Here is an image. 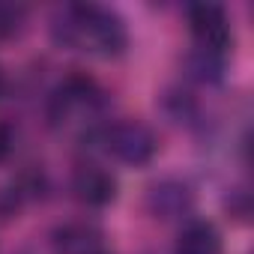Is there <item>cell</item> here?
Wrapping results in <instances>:
<instances>
[{"mask_svg": "<svg viewBox=\"0 0 254 254\" xmlns=\"http://www.w3.org/2000/svg\"><path fill=\"white\" fill-rule=\"evenodd\" d=\"M51 33L57 45L72 51H87L96 57H117L129 45L126 21L99 3H69L57 12Z\"/></svg>", "mask_w": 254, "mask_h": 254, "instance_id": "6da1fadb", "label": "cell"}, {"mask_svg": "<svg viewBox=\"0 0 254 254\" xmlns=\"http://www.w3.org/2000/svg\"><path fill=\"white\" fill-rule=\"evenodd\" d=\"M105 150L129 168H144L159 153V138L144 120H117L102 129Z\"/></svg>", "mask_w": 254, "mask_h": 254, "instance_id": "7a4b0ae2", "label": "cell"}, {"mask_svg": "<svg viewBox=\"0 0 254 254\" xmlns=\"http://www.w3.org/2000/svg\"><path fill=\"white\" fill-rule=\"evenodd\" d=\"M189 30L197 42V51L221 57L233 45L230 15L218 3H194L189 6Z\"/></svg>", "mask_w": 254, "mask_h": 254, "instance_id": "3957f363", "label": "cell"}, {"mask_svg": "<svg viewBox=\"0 0 254 254\" xmlns=\"http://www.w3.org/2000/svg\"><path fill=\"white\" fill-rule=\"evenodd\" d=\"M102 102V90L93 78L87 75H69L51 96L48 102V117L54 126H66L75 120L81 111H96Z\"/></svg>", "mask_w": 254, "mask_h": 254, "instance_id": "277c9868", "label": "cell"}, {"mask_svg": "<svg viewBox=\"0 0 254 254\" xmlns=\"http://www.w3.org/2000/svg\"><path fill=\"white\" fill-rule=\"evenodd\" d=\"M72 191L87 206H108L117 197V177L96 162H84L72 174Z\"/></svg>", "mask_w": 254, "mask_h": 254, "instance_id": "5b68a950", "label": "cell"}, {"mask_svg": "<svg viewBox=\"0 0 254 254\" xmlns=\"http://www.w3.org/2000/svg\"><path fill=\"white\" fill-rule=\"evenodd\" d=\"M174 254H221V233L212 221H189L174 245Z\"/></svg>", "mask_w": 254, "mask_h": 254, "instance_id": "8992f818", "label": "cell"}, {"mask_svg": "<svg viewBox=\"0 0 254 254\" xmlns=\"http://www.w3.org/2000/svg\"><path fill=\"white\" fill-rule=\"evenodd\" d=\"M189 206H191V191L180 180H165V183H156L150 189V209L162 218L183 215Z\"/></svg>", "mask_w": 254, "mask_h": 254, "instance_id": "52a82bcc", "label": "cell"}, {"mask_svg": "<svg viewBox=\"0 0 254 254\" xmlns=\"http://www.w3.org/2000/svg\"><path fill=\"white\" fill-rule=\"evenodd\" d=\"M57 254H99V233L87 224H66L54 230Z\"/></svg>", "mask_w": 254, "mask_h": 254, "instance_id": "ba28073f", "label": "cell"}, {"mask_svg": "<svg viewBox=\"0 0 254 254\" xmlns=\"http://www.w3.org/2000/svg\"><path fill=\"white\" fill-rule=\"evenodd\" d=\"M27 18V9L18 3H0V39H9L21 30Z\"/></svg>", "mask_w": 254, "mask_h": 254, "instance_id": "9c48e42d", "label": "cell"}, {"mask_svg": "<svg viewBox=\"0 0 254 254\" xmlns=\"http://www.w3.org/2000/svg\"><path fill=\"white\" fill-rule=\"evenodd\" d=\"M12 150V132H9V126L0 123V162H3Z\"/></svg>", "mask_w": 254, "mask_h": 254, "instance_id": "30bf717a", "label": "cell"}, {"mask_svg": "<svg viewBox=\"0 0 254 254\" xmlns=\"http://www.w3.org/2000/svg\"><path fill=\"white\" fill-rule=\"evenodd\" d=\"M3 87H6V78H3V69H0V93H3Z\"/></svg>", "mask_w": 254, "mask_h": 254, "instance_id": "8fae6325", "label": "cell"}, {"mask_svg": "<svg viewBox=\"0 0 254 254\" xmlns=\"http://www.w3.org/2000/svg\"><path fill=\"white\" fill-rule=\"evenodd\" d=\"M99 254H102V251H99Z\"/></svg>", "mask_w": 254, "mask_h": 254, "instance_id": "7c38bea8", "label": "cell"}]
</instances>
